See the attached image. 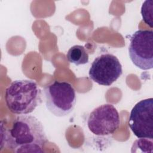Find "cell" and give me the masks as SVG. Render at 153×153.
Segmentation results:
<instances>
[{
    "label": "cell",
    "mask_w": 153,
    "mask_h": 153,
    "mask_svg": "<svg viewBox=\"0 0 153 153\" xmlns=\"http://www.w3.org/2000/svg\"><path fill=\"white\" fill-rule=\"evenodd\" d=\"M5 141L17 153H41L48 139L42 123L35 117L25 114L16 118L5 134Z\"/></svg>",
    "instance_id": "1"
},
{
    "label": "cell",
    "mask_w": 153,
    "mask_h": 153,
    "mask_svg": "<svg viewBox=\"0 0 153 153\" xmlns=\"http://www.w3.org/2000/svg\"><path fill=\"white\" fill-rule=\"evenodd\" d=\"M5 99L11 112L25 115L32 112L41 103L42 92L35 81L17 79L6 88Z\"/></svg>",
    "instance_id": "2"
},
{
    "label": "cell",
    "mask_w": 153,
    "mask_h": 153,
    "mask_svg": "<svg viewBox=\"0 0 153 153\" xmlns=\"http://www.w3.org/2000/svg\"><path fill=\"white\" fill-rule=\"evenodd\" d=\"M47 109L58 117H65L74 109L76 102L74 87L66 81H55L44 89Z\"/></svg>",
    "instance_id": "3"
},
{
    "label": "cell",
    "mask_w": 153,
    "mask_h": 153,
    "mask_svg": "<svg viewBox=\"0 0 153 153\" xmlns=\"http://www.w3.org/2000/svg\"><path fill=\"white\" fill-rule=\"evenodd\" d=\"M128 55L132 63L142 70L153 68V31L139 29L130 38Z\"/></svg>",
    "instance_id": "4"
},
{
    "label": "cell",
    "mask_w": 153,
    "mask_h": 153,
    "mask_svg": "<svg viewBox=\"0 0 153 153\" xmlns=\"http://www.w3.org/2000/svg\"><path fill=\"white\" fill-rule=\"evenodd\" d=\"M119 113L111 104H103L94 109L89 114L87 127L94 135L108 136L114 133L120 125Z\"/></svg>",
    "instance_id": "5"
},
{
    "label": "cell",
    "mask_w": 153,
    "mask_h": 153,
    "mask_svg": "<svg viewBox=\"0 0 153 153\" xmlns=\"http://www.w3.org/2000/svg\"><path fill=\"white\" fill-rule=\"evenodd\" d=\"M122 74V65L120 60L110 53L102 54L96 57L88 71L90 78L103 86L112 85Z\"/></svg>",
    "instance_id": "6"
},
{
    "label": "cell",
    "mask_w": 153,
    "mask_h": 153,
    "mask_svg": "<svg viewBox=\"0 0 153 153\" xmlns=\"http://www.w3.org/2000/svg\"><path fill=\"white\" fill-rule=\"evenodd\" d=\"M128 126L137 138L153 139V99L138 102L130 112Z\"/></svg>",
    "instance_id": "7"
},
{
    "label": "cell",
    "mask_w": 153,
    "mask_h": 153,
    "mask_svg": "<svg viewBox=\"0 0 153 153\" xmlns=\"http://www.w3.org/2000/svg\"><path fill=\"white\" fill-rule=\"evenodd\" d=\"M68 60L76 66L84 65L88 62L89 56L82 45H75L71 47L66 54Z\"/></svg>",
    "instance_id": "8"
},
{
    "label": "cell",
    "mask_w": 153,
    "mask_h": 153,
    "mask_svg": "<svg viewBox=\"0 0 153 153\" xmlns=\"http://www.w3.org/2000/svg\"><path fill=\"white\" fill-rule=\"evenodd\" d=\"M141 14L143 22L151 28L153 25V1H145L141 7Z\"/></svg>",
    "instance_id": "9"
}]
</instances>
